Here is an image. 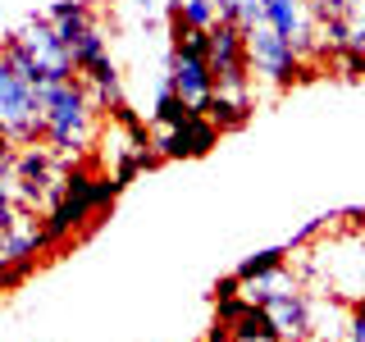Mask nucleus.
Instances as JSON below:
<instances>
[{
    "instance_id": "nucleus-2",
    "label": "nucleus",
    "mask_w": 365,
    "mask_h": 342,
    "mask_svg": "<svg viewBox=\"0 0 365 342\" xmlns=\"http://www.w3.org/2000/svg\"><path fill=\"white\" fill-rule=\"evenodd\" d=\"M0 46L14 55V64H19L37 87H41V83H68V78L78 73L68 46L55 37V23L46 19V14H28V19H23V28H14Z\"/></svg>"
},
{
    "instance_id": "nucleus-8",
    "label": "nucleus",
    "mask_w": 365,
    "mask_h": 342,
    "mask_svg": "<svg viewBox=\"0 0 365 342\" xmlns=\"http://www.w3.org/2000/svg\"><path fill=\"white\" fill-rule=\"evenodd\" d=\"M91 214H96V205H91V174H87L83 165H73V169H68V187H64V197L55 201L51 210H46V219H41L46 242H51V247L68 242L78 228L96 224Z\"/></svg>"
},
{
    "instance_id": "nucleus-13",
    "label": "nucleus",
    "mask_w": 365,
    "mask_h": 342,
    "mask_svg": "<svg viewBox=\"0 0 365 342\" xmlns=\"http://www.w3.org/2000/svg\"><path fill=\"white\" fill-rule=\"evenodd\" d=\"M46 19L55 23V37L68 46V41L83 37L91 23H101V5L96 0H55V5L46 9Z\"/></svg>"
},
{
    "instance_id": "nucleus-5",
    "label": "nucleus",
    "mask_w": 365,
    "mask_h": 342,
    "mask_svg": "<svg viewBox=\"0 0 365 342\" xmlns=\"http://www.w3.org/2000/svg\"><path fill=\"white\" fill-rule=\"evenodd\" d=\"M302 274L324 283V292L338 296H365V242L361 237H338L334 247H311L302 260Z\"/></svg>"
},
{
    "instance_id": "nucleus-28",
    "label": "nucleus",
    "mask_w": 365,
    "mask_h": 342,
    "mask_svg": "<svg viewBox=\"0 0 365 342\" xmlns=\"http://www.w3.org/2000/svg\"><path fill=\"white\" fill-rule=\"evenodd\" d=\"M0 269H5V256H0Z\"/></svg>"
},
{
    "instance_id": "nucleus-21",
    "label": "nucleus",
    "mask_w": 365,
    "mask_h": 342,
    "mask_svg": "<svg viewBox=\"0 0 365 342\" xmlns=\"http://www.w3.org/2000/svg\"><path fill=\"white\" fill-rule=\"evenodd\" d=\"M334 219H338V210H329V214H315V219H306V224L297 228V233H292V237H288L283 247H288V251H302V247H311V242H315V237L324 233V228L334 224Z\"/></svg>"
},
{
    "instance_id": "nucleus-6",
    "label": "nucleus",
    "mask_w": 365,
    "mask_h": 342,
    "mask_svg": "<svg viewBox=\"0 0 365 342\" xmlns=\"http://www.w3.org/2000/svg\"><path fill=\"white\" fill-rule=\"evenodd\" d=\"M247 64H251V78L269 83L274 91H288L297 78H311L306 73V60L292 51V41L279 28H269V23L247 28Z\"/></svg>"
},
{
    "instance_id": "nucleus-17",
    "label": "nucleus",
    "mask_w": 365,
    "mask_h": 342,
    "mask_svg": "<svg viewBox=\"0 0 365 342\" xmlns=\"http://www.w3.org/2000/svg\"><path fill=\"white\" fill-rule=\"evenodd\" d=\"M182 119H192V110H187V100L174 91V83L169 78H160L155 83V105H151V123L155 128H178Z\"/></svg>"
},
{
    "instance_id": "nucleus-27",
    "label": "nucleus",
    "mask_w": 365,
    "mask_h": 342,
    "mask_svg": "<svg viewBox=\"0 0 365 342\" xmlns=\"http://www.w3.org/2000/svg\"><path fill=\"white\" fill-rule=\"evenodd\" d=\"M256 342H283V338H256Z\"/></svg>"
},
{
    "instance_id": "nucleus-23",
    "label": "nucleus",
    "mask_w": 365,
    "mask_h": 342,
    "mask_svg": "<svg viewBox=\"0 0 365 342\" xmlns=\"http://www.w3.org/2000/svg\"><path fill=\"white\" fill-rule=\"evenodd\" d=\"M329 64H334L338 73L347 78V83H356V78H365V55H356V51H338Z\"/></svg>"
},
{
    "instance_id": "nucleus-18",
    "label": "nucleus",
    "mask_w": 365,
    "mask_h": 342,
    "mask_svg": "<svg viewBox=\"0 0 365 342\" xmlns=\"http://www.w3.org/2000/svg\"><path fill=\"white\" fill-rule=\"evenodd\" d=\"M68 55H73V68H78V73H83V68H91L96 60H106V55H110L106 23H91V28H87L78 41H68Z\"/></svg>"
},
{
    "instance_id": "nucleus-10",
    "label": "nucleus",
    "mask_w": 365,
    "mask_h": 342,
    "mask_svg": "<svg viewBox=\"0 0 365 342\" xmlns=\"http://www.w3.org/2000/svg\"><path fill=\"white\" fill-rule=\"evenodd\" d=\"M265 23L279 28L283 37L292 41V51L302 55V60H324V51H319V23H315L311 0H269Z\"/></svg>"
},
{
    "instance_id": "nucleus-12",
    "label": "nucleus",
    "mask_w": 365,
    "mask_h": 342,
    "mask_svg": "<svg viewBox=\"0 0 365 342\" xmlns=\"http://www.w3.org/2000/svg\"><path fill=\"white\" fill-rule=\"evenodd\" d=\"M311 292L292 288L283 296H274V301H265V315L274 324V333H279L283 342H311Z\"/></svg>"
},
{
    "instance_id": "nucleus-1",
    "label": "nucleus",
    "mask_w": 365,
    "mask_h": 342,
    "mask_svg": "<svg viewBox=\"0 0 365 342\" xmlns=\"http://www.w3.org/2000/svg\"><path fill=\"white\" fill-rule=\"evenodd\" d=\"M41 119H46V146L64 160H83L96 142V105H91L83 78L41 83Z\"/></svg>"
},
{
    "instance_id": "nucleus-15",
    "label": "nucleus",
    "mask_w": 365,
    "mask_h": 342,
    "mask_svg": "<svg viewBox=\"0 0 365 342\" xmlns=\"http://www.w3.org/2000/svg\"><path fill=\"white\" fill-rule=\"evenodd\" d=\"M251 114H256V100H247V96H224V91H215V96H210V105H205V119H210L220 133L242 128Z\"/></svg>"
},
{
    "instance_id": "nucleus-19",
    "label": "nucleus",
    "mask_w": 365,
    "mask_h": 342,
    "mask_svg": "<svg viewBox=\"0 0 365 342\" xmlns=\"http://www.w3.org/2000/svg\"><path fill=\"white\" fill-rule=\"evenodd\" d=\"M220 5V19L224 23H237V28H260L265 23V9H269V0H215Z\"/></svg>"
},
{
    "instance_id": "nucleus-9",
    "label": "nucleus",
    "mask_w": 365,
    "mask_h": 342,
    "mask_svg": "<svg viewBox=\"0 0 365 342\" xmlns=\"http://www.w3.org/2000/svg\"><path fill=\"white\" fill-rule=\"evenodd\" d=\"M165 78L174 83V91L187 100L192 114H205L215 96V73H210V60L197 51H182V46H169V60H165Z\"/></svg>"
},
{
    "instance_id": "nucleus-22",
    "label": "nucleus",
    "mask_w": 365,
    "mask_h": 342,
    "mask_svg": "<svg viewBox=\"0 0 365 342\" xmlns=\"http://www.w3.org/2000/svg\"><path fill=\"white\" fill-rule=\"evenodd\" d=\"M342 342H365V296L347 301V333H342Z\"/></svg>"
},
{
    "instance_id": "nucleus-3",
    "label": "nucleus",
    "mask_w": 365,
    "mask_h": 342,
    "mask_svg": "<svg viewBox=\"0 0 365 342\" xmlns=\"http://www.w3.org/2000/svg\"><path fill=\"white\" fill-rule=\"evenodd\" d=\"M78 160H64L55 155L46 142L37 146H19L14 151V174H9V197H14L19 210H51L55 201L64 197L68 187V169H73Z\"/></svg>"
},
{
    "instance_id": "nucleus-16",
    "label": "nucleus",
    "mask_w": 365,
    "mask_h": 342,
    "mask_svg": "<svg viewBox=\"0 0 365 342\" xmlns=\"http://www.w3.org/2000/svg\"><path fill=\"white\" fill-rule=\"evenodd\" d=\"M165 19H169V28L174 23H182V28H215L220 5L215 0H165Z\"/></svg>"
},
{
    "instance_id": "nucleus-7",
    "label": "nucleus",
    "mask_w": 365,
    "mask_h": 342,
    "mask_svg": "<svg viewBox=\"0 0 365 342\" xmlns=\"http://www.w3.org/2000/svg\"><path fill=\"white\" fill-rule=\"evenodd\" d=\"M205 60H210V73H215V91L256 100V91H251V64H247V32L237 23H224V19L215 23Z\"/></svg>"
},
{
    "instance_id": "nucleus-14",
    "label": "nucleus",
    "mask_w": 365,
    "mask_h": 342,
    "mask_svg": "<svg viewBox=\"0 0 365 342\" xmlns=\"http://www.w3.org/2000/svg\"><path fill=\"white\" fill-rule=\"evenodd\" d=\"M292 288H302V269L279 265V269L260 274V279L242 283V296H247V301H256V306H265V301H274V296H283V292H292Z\"/></svg>"
},
{
    "instance_id": "nucleus-26",
    "label": "nucleus",
    "mask_w": 365,
    "mask_h": 342,
    "mask_svg": "<svg viewBox=\"0 0 365 342\" xmlns=\"http://www.w3.org/2000/svg\"><path fill=\"white\" fill-rule=\"evenodd\" d=\"M137 9H142V19H146V23L155 19V0H137Z\"/></svg>"
},
{
    "instance_id": "nucleus-11",
    "label": "nucleus",
    "mask_w": 365,
    "mask_h": 342,
    "mask_svg": "<svg viewBox=\"0 0 365 342\" xmlns=\"http://www.w3.org/2000/svg\"><path fill=\"white\" fill-rule=\"evenodd\" d=\"M220 146V128L205 114H192L178 128H160V137H151V151L160 160H201Z\"/></svg>"
},
{
    "instance_id": "nucleus-4",
    "label": "nucleus",
    "mask_w": 365,
    "mask_h": 342,
    "mask_svg": "<svg viewBox=\"0 0 365 342\" xmlns=\"http://www.w3.org/2000/svg\"><path fill=\"white\" fill-rule=\"evenodd\" d=\"M0 128L14 146H37L46 142V119H41V87L14 64V55L0 46Z\"/></svg>"
},
{
    "instance_id": "nucleus-20",
    "label": "nucleus",
    "mask_w": 365,
    "mask_h": 342,
    "mask_svg": "<svg viewBox=\"0 0 365 342\" xmlns=\"http://www.w3.org/2000/svg\"><path fill=\"white\" fill-rule=\"evenodd\" d=\"M288 256H292L288 247H265V251H251V256H247V260H242V265H237L233 274H237L242 283H251V279H260V274H269V269L288 265Z\"/></svg>"
},
{
    "instance_id": "nucleus-24",
    "label": "nucleus",
    "mask_w": 365,
    "mask_h": 342,
    "mask_svg": "<svg viewBox=\"0 0 365 342\" xmlns=\"http://www.w3.org/2000/svg\"><path fill=\"white\" fill-rule=\"evenodd\" d=\"M14 151H19V146L5 137V128H0V187H9V174H14Z\"/></svg>"
},
{
    "instance_id": "nucleus-25",
    "label": "nucleus",
    "mask_w": 365,
    "mask_h": 342,
    "mask_svg": "<svg viewBox=\"0 0 365 342\" xmlns=\"http://www.w3.org/2000/svg\"><path fill=\"white\" fill-rule=\"evenodd\" d=\"M242 292V279H237V274H224L220 283H215V301H220V296H237Z\"/></svg>"
}]
</instances>
